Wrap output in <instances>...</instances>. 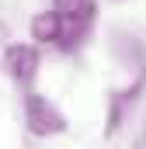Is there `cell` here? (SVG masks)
I'll return each instance as SVG.
<instances>
[{
	"instance_id": "cell-1",
	"label": "cell",
	"mask_w": 146,
	"mask_h": 149,
	"mask_svg": "<svg viewBox=\"0 0 146 149\" xmlns=\"http://www.w3.org/2000/svg\"><path fill=\"white\" fill-rule=\"evenodd\" d=\"M25 121H28V132L38 139H49V135H63L66 132V118L59 114V108L52 101H45L42 94H28L25 97Z\"/></svg>"
},
{
	"instance_id": "cell-4",
	"label": "cell",
	"mask_w": 146,
	"mask_h": 149,
	"mask_svg": "<svg viewBox=\"0 0 146 149\" xmlns=\"http://www.w3.org/2000/svg\"><path fill=\"white\" fill-rule=\"evenodd\" d=\"M59 14H80V17H94L98 0H52Z\"/></svg>"
},
{
	"instance_id": "cell-2",
	"label": "cell",
	"mask_w": 146,
	"mask_h": 149,
	"mask_svg": "<svg viewBox=\"0 0 146 149\" xmlns=\"http://www.w3.org/2000/svg\"><path fill=\"white\" fill-rule=\"evenodd\" d=\"M4 66H7V73L14 76L18 83H28L35 76V70H38V49L35 45H25V42L11 45L4 52Z\"/></svg>"
},
{
	"instance_id": "cell-3",
	"label": "cell",
	"mask_w": 146,
	"mask_h": 149,
	"mask_svg": "<svg viewBox=\"0 0 146 149\" xmlns=\"http://www.w3.org/2000/svg\"><path fill=\"white\" fill-rule=\"evenodd\" d=\"M59 10H45V14H38L35 21H32V38L42 42V45H56L59 42Z\"/></svg>"
}]
</instances>
